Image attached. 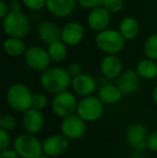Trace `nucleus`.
Returning <instances> with one entry per match:
<instances>
[{
    "instance_id": "obj_1",
    "label": "nucleus",
    "mask_w": 157,
    "mask_h": 158,
    "mask_svg": "<svg viewBox=\"0 0 157 158\" xmlns=\"http://www.w3.org/2000/svg\"><path fill=\"white\" fill-rule=\"evenodd\" d=\"M40 83L48 92L60 94L67 92L70 84H72V81L67 70L61 68H48L41 74Z\"/></svg>"
},
{
    "instance_id": "obj_2",
    "label": "nucleus",
    "mask_w": 157,
    "mask_h": 158,
    "mask_svg": "<svg viewBox=\"0 0 157 158\" xmlns=\"http://www.w3.org/2000/svg\"><path fill=\"white\" fill-rule=\"evenodd\" d=\"M32 95L24 84H13L6 93L9 106L16 112H27L32 106Z\"/></svg>"
},
{
    "instance_id": "obj_3",
    "label": "nucleus",
    "mask_w": 157,
    "mask_h": 158,
    "mask_svg": "<svg viewBox=\"0 0 157 158\" xmlns=\"http://www.w3.org/2000/svg\"><path fill=\"white\" fill-rule=\"evenodd\" d=\"M4 32L11 38H21L28 35L30 30V22L28 17L22 12H9L2 19Z\"/></svg>"
},
{
    "instance_id": "obj_4",
    "label": "nucleus",
    "mask_w": 157,
    "mask_h": 158,
    "mask_svg": "<svg viewBox=\"0 0 157 158\" xmlns=\"http://www.w3.org/2000/svg\"><path fill=\"white\" fill-rule=\"evenodd\" d=\"M96 44L102 52L114 55L123 50L125 45V38L121 35L119 31L105 29L97 35Z\"/></svg>"
},
{
    "instance_id": "obj_5",
    "label": "nucleus",
    "mask_w": 157,
    "mask_h": 158,
    "mask_svg": "<svg viewBox=\"0 0 157 158\" xmlns=\"http://www.w3.org/2000/svg\"><path fill=\"white\" fill-rule=\"evenodd\" d=\"M14 151L23 158H38L43 152V144L32 135H21L14 141Z\"/></svg>"
},
{
    "instance_id": "obj_6",
    "label": "nucleus",
    "mask_w": 157,
    "mask_h": 158,
    "mask_svg": "<svg viewBox=\"0 0 157 158\" xmlns=\"http://www.w3.org/2000/svg\"><path fill=\"white\" fill-rule=\"evenodd\" d=\"M105 106L103 102L99 98L88 96L78 103L76 113L85 122H94L99 119L103 115Z\"/></svg>"
},
{
    "instance_id": "obj_7",
    "label": "nucleus",
    "mask_w": 157,
    "mask_h": 158,
    "mask_svg": "<svg viewBox=\"0 0 157 158\" xmlns=\"http://www.w3.org/2000/svg\"><path fill=\"white\" fill-rule=\"evenodd\" d=\"M78 108L76 98L72 93L64 92L57 94L52 102V109L57 116L67 117L73 114V112Z\"/></svg>"
},
{
    "instance_id": "obj_8",
    "label": "nucleus",
    "mask_w": 157,
    "mask_h": 158,
    "mask_svg": "<svg viewBox=\"0 0 157 158\" xmlns=\"http://www.w3.org/2000/svg\"><path fill=\"white\" fill-rule=\"evenodd\" d=\"M25 61L30 69L36 71H45L51 63L48 51L40 46H31L25 53Z\"/></svg>"
},
{
    "instance_id": "obj_9",
    "label": "nucleus",
    "mask_w": 157,
    "mask_h": 158,
    "mask_svg": "<svg viewBox=\"0 0 157 158\" xmlns=\"http://www.w3.org/2000/svg\"><path fill=\"white\" fill-rule=\"evenodd\" d=\"M63 135L69 140H76L83 137L86 131V123L78 114H72L67 116L61 122Z\"/></svg>"
},
{
    "instance_id": "obj_10",
    "label": "nucleus",
    "mask_w": 157,
    "mask_h": 158,
    "mask_svg": "<svg viewBox=\"0 0 157 158\" xmlns=\"http://www.w3.org/2000/svg\"><path fill=\"white\" fill-rule=\"evenodd\" d=\"M126 139L129 145L137 151H142L147 148V129L144 125L139 123H134L129 126L126 132Z\"/></svg>"
},
{
    "instance_id": "obj_11",
    "label": "nucleus",
    "mask_w": 157,
    "mask_h": 158,
    "mask_svg": "<svg viewBox=\"0 0 157 158\" xmlns=\"http://www.w3.org/2000/svg\"><path fill=\"white\" fill-rule=\"evenodd\" d=\"M69 148V139L64 135H54L46 138L43 142V152L48 156L63 155Z\"/></svg>"
},
{
    "instance_id": "obj_12",
    "label": "nucleus",
    "mask_w": 157,
    "mask_h": 158,
    "mask_svg": "<svg viewBox=\"0 0 157 158\" xmlns=\"http://www.w3.org/2000/svg\"><path fill=\"white\" fill-rule=\"evenodd\" d=\"M110 21H111L110 12L105 10V8H102V6L93 9L87 17L88 26L94 31H103V30H105Z\"/></svg>"
},
{
    "instance_id": "obj_13",
    "label": "nucleus",
    "mask_w": 157,
    "mask_h": 158,
    "mask_svg": "<svg viewBox=\"0 0 157 158\" xmlns=\"http://www.w3.org/2000/svg\"><path fill=\"white\" fill-rule=\"evenodd\" d=\"M84 37V27L78 22L67 24L61 30V41L68 45H76Z\"/></svg>"
},
{
    "instance_id": "obj_14",
    "label": "nucleus",
    "mask_w": 157,
    "mask_h": 158,
    "mask_svg": "<svg viewBox=\"0 0 157 158\" xmlns=\"http://www.w3.org/2000/svg\"><path fill=\"white\" fill-rule=\"evenodd\" d=\"M140 85V77L134 70H127L121 74L118 81V87L123 95H130L138 89Z\"/></svg>"
},
{
    "instance_id": "obj_15",
    "label": "nucleus",
    "mask_w": 157,
    "mask_h": 158,
    "mask_svg": "<svg viewBox=\"0 0 157 158\" xmlns=\"http://www.w3.org/2000/svg\"><path fill=\"white\" fill-rule=\"evenodd\" d=\"M44 125L43 115L41 114L39 110L30 109L27 112H25L23 116V126L26 131L29 132V135H36L41 131Z\"/></svg>"
},
{
    "instance_id": "obj_16",
    "label": "nucleus",
    "mask_w": 157,
    "mask_h": 158,
    "mask_svg": "<svg viewBox=\"0 0 157 158\" xmlns=\"http://www.w3.org/2000/svg\"><path fill=\"white\" fill-rule=\"evenodd\" d=\"M76 0H46L48 10L58 17L69 16L76 10Z\"/></svg>"
},
{
    "instance_id": "obj_17",
    "label": "nucleus",
    "mask_w": 157,
    "mask_h": 158,
    "mask_svg": "<svg viewBox=\"0 0 157 158\" xmlns=\"http://www.w3.org/2000/svg\"><path fill=\"white\" fill-rule=\"evenodd\" d=\"M71 85L76 94L85 97H88L96 89V82L89 74H80L79 77H74Z\"/></svg>"
},
{
    "instance_id": "obj_18",
    "label": "nucleus",
    "mask_w": 157,
    "mask_h": 158,
    "mask_svg": "<svg viewBox=\"0 0 157 158\" xmlns=\"http://www.w3.org/2000/svg\"><path fill=\"white\" fill-rule=\"evenodd\" d=\"M122 61L115 55H108L102 59L100 64V69L102 74L108 79H115L121 77L122 71Z\"/></svg>"
},
{
    "instance_id": "obj_19",
    "label": "nucleus",
    "mask_w": 157,
    "mask_h": 158,
    "mask_svg": "<svg viewBox=\"0 0 157 158\" xmlns=\"http://www.w3.org/2000/svg\"><path fill=\"white\" fill-rule=\"evenodd\" d=\"M38 35L40 39L48 43V45L55 42H58L61 38V31L56 24L53 22H43L38 28Z\"/></svg>"
},
{
    "instance_id": "obj_20",
    "label": "nucleus",
    "mask_w": 157,
    "mask_h": 158,
    "mask_svg": "<svg viewBox=\"0 0 157 158\" xmlns=\"http://www.w3.org/2000/svg\"><path fill=\"white\" fill-rule=\"evenodd\" d=\"M119 32L125 39L132 40L139 33V23L134 17H125L119 24Z\"/></svg>"
},
{
    "instance_id": "obj_21",
    "label": "nucleus",
    "mask_w": 157,
    "mask_h": 158,
    "mask_svg": "<svg viewBox=\"0 0 157 158\" xmlns=\"http://www.w3.org/2000/svg\"><path fill=\"white\" fill-rule=\"evenodd\" d=\"M122 92L118 86L114 85H105L99 90V99L107 104H114L121 100Z\"/></svg>"
},
{
    "instance_id": "obj_22",
    "label": "nucleus",
    "mask_w": 157,
    "mask_h": 158,
    "mask_svg": "<svg viewBox=\"0 0 157 158\" xmlns=\"http://www.w3.org/2000/svg\"><path fill=\"white\" fill-rule=\"evenodd\" d=\"M137 73L142 79H154L157 77V64L151 59H143L137 64Z\"/></svg>"
},
{
    "instance_id": "obj_23",
    "label": "nucleus",
    "mask_w": 157,
    "mask_h": 158,
    "mask_svg": "<svg viewBox=\"0 0 157 158\" xmlns=\"http://www.w3.org/2000/svg\"><path fill=\"white\" fill-rule=\"evenodd\" d=\"M3 48L6 53L10 56H21L26 53V45L21 39L9 38L4 41Z\"/></svg>"
},
{
    "instance_id": "obj_24",
    "label": "nucleus",
    "mask_w": 157,
    "mask_h": 158,
    "mask_svg": "<svg viewBox=\"0 0 157 158\" xmlns=\"http://www.w3.org/2000/svg\"><path fill=\"white\" fill-rule=\"evenodd\" d=\"M48 53L50 55V58L54 61H61L67 57V48L64 42H55L48 45Z\"/></svg>"
},
{
    "instance_id": "obj_25",
    "label": "nucleus",
    "mask_w": 157,
    "mask_h": 158,
    "mask_svg": "<svg viewBox=\"0 0 157 158\" xmlns=\"http://www.w3.org/2000/svg\"><path fill=\"white\" fill-rule=\"evenodd\" d=\"M144 54L151 60H157V33L152 35L144 44Z\"/></svg>"
},
{
    "instance_id": "obj_26",
    "label": "nucleus",
    "mask_w": 157,
    "mask_h": 158,
    "mask_svg": "<svg viewBox=\"0 0 157 158\" xmlns=\"http://www.w3.org/2000/svg\"><path fill=\"white\" fill-rule=\"evenodd\" d=\"M103 6L110 13H118L123 9L124 0H105Z\"/></svg>"
},
{
    "instance_id": "obj_27",
    "label": "nucleus",
    "mask_w": 157,
    "mask_h": 158,
    "mask_svg": "<svg viewBox=\"0 0 157 158\" xmlns=\"http://www.w3.org/2000/svg\"><path fill=\"white\" fill-rule=\"evenodd\" d=\"M48 106V98L45 97L43 94H35L32 96V108L36 110H43Z\"/></svg>"
},
{
    "instance_id": "obj_28",
    "label": "nucleus",
    "mask_w": 157,
    "mask_h": 158,
    "mask_svg": "<svg viewBox=\"0 0 157 158\" xmlns=\"http://www.w3.org/2000/svg\"><path fill=\"white\" fill-rule=\"evenodd\" d=\"M16 126V119L12 115H2L0 117V127L4 130H12Z\"/></svg>"
},
{
    "instance_id": "obj_29",
    "label": "nucleus",
    "mask_w": 157,
    "mask_h": 158,
    "mask_svg": "<svg viewBox=\"0 0 157 158\" xmlns=\"http://www.w3.org/2000/svg\"><path fill=\"white\" fill-rule=\"evenodd\" d=\"M9 145H10V135L4 129H0V150L1 152L9 150Z\"/></svg>"
},
{
    "instance_id": "obj_30",
    "label": "nucleus",
    "mask_w": 157,
    "mask_h": 158,
    "mask_svg": "<svg viewBox=\"0 0 157 158\" xmlns=\"http://www.w3.org/2000/svg\"><path fill=\"white\" fill-rule=\"evenodd\" d=\"M24 2L27 8L31 9V10H40L44 6V4H46V0H22Z\"/></svg>"
},
{
    "instance_id": "obj_31",
    "label": "nucleus",
    "mask_w": 157,
    "mask_h": 158,
    "mask_svg": "<svg viewBox=\"0 0 157 158\" xmlns=\"http://www.w3.org/2000/svg\"><path fill=\"white\" fill-rule=\"evenodd\" d=\"M78 1L85 9H96L103 4L105 0H78Z\"/></svg>"
},
{
    "instance_id": "obj_32",
    "label": "nucleus",
    "mask_w": 157,
    "mask_h": 158,
    "mask_svg": "<svg viewBox=\"0 0 157 158\" xmlns=\"http://www.w3.org/2000/svg\"><path fill=\"white\" fill-rule=\"evenodd\" d=\"M67 72L69 73V75L71 77H79L80 74H82V67L80 64H76V63H72L68 66V69H67Z\"/></svg>"
},
{
    "instance_id": "obj_33",
    "label": "nucleus",
    "mask_w": 157,
    "mask_h": 158,
    "mask_svg": "<svg viewBox=\"0 0 157 158\" xmlns=\"http://www.w3.org/2000/svg\"><path fill=\"white\" fill-rule=\"evenodd\" d=\"M147 148L152 152H157V130L149 135L147 140Z\"/></svg>"
},
{
    "instance_id": "obj_34",
    "label": "nucleus",
    "mask_w": 157,
    "mask_h": 158,
    "mask_svg": "<svg viewBox=\"0 0 157 158\" xmlns=\"http://www.w3.org/2000/svg\"><path fill=\"white\" fill-rule=\"evenodd\" d=\"M0 158H21V156L14 150H6L1 152Z\"/></svg>"
},
{
    "instance_id": "obj_35",
    "label": "nucleus",
    "mask_w": 157,
    "mask_h": 158,
    "mask_svg": "<svg viewBox=\"0 0 157 158\" xmlns=\"http://www.w3.org/2000/svg\"><path fill=\"white\" fill-rule=\"evenodd\" d=\"M10 12H21V3L19 0H11L9 3Z\"/></svg>"
},
{
    "instance_id": "obj_36",
    "label": "nucleus",
    "mask_w": 157,
    "mask_h": 158,
    "mask_svg": "<svg viewBox=\"0 0 157 158\" xmlns=\"http://www.w3.org/2000/svg\"><path fill=\"white\" fill-rule=\"evenodd\" d=\"M8 14H9V6L3 0H1L0 1V17L3 19Z\"/></svg>"
},
{
    "instance_id": "obj_37",
    "label": "nucleus",
    "mask_w": 157,
    "mask_h": 158,
    "mask_svg": "<svg viewBox=\"0 0 157 158\" xmlns=\"http://www.w3.org/2000/svg\"><path fill=\"white\" fill-rule=\"evenodd\" d=\"M153 100L155 101V103L157 104V85L155 86V88L153 89Z\"/></svg>"
},
{
    "instance_id": "obj_38",
    "label": "nucleus",
    "mask_w": 157,
    "mask_h": 158,
    "mask_svg": "<svg viewBox=\"0 0 157 158\" xmlns=\"http://www.w3.org/2000/svg\"><path fill=\"white\" fill-rule=\"evenodd\" d=\"M38 158H50V157H48V155H41V156L38 157Z\"/></svg>"
}]
</instances>
